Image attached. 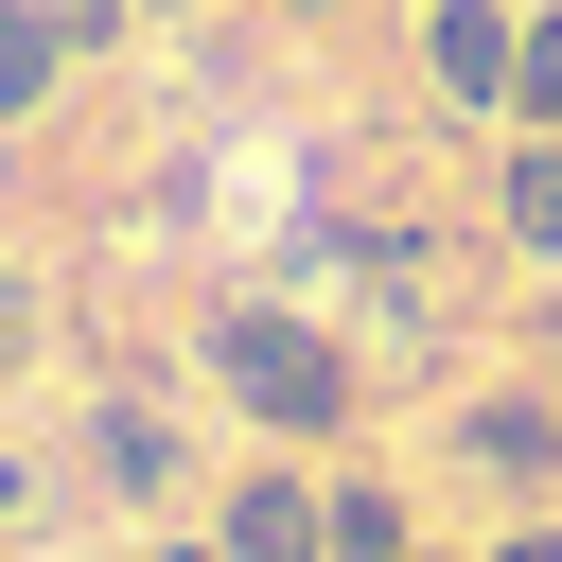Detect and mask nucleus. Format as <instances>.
<instances>
[{
    "label": "nucleus",
    "mask_w": 562,
    "mask_h": 562,
    "mask_svg": "<svg viewBox=\"0 0 562 562\" xmlns=\"http://www.w3.org/2000/svg\"><path fill=\"white\" fill-rule=\"evenodd\" d=\"M457 457H474V474H509V492H527V474H544V457H562V404H527V386H509V404H474V422H457Z\"/></svg>",
    "instance_id": "obj_5"
},
{
    "label": "nucleus",
    "mask_w": 562,
    "mask_h": 562,
    "mask_svg": "<svg viewBox=\"0 0 562 562\" xmlns=\"http://www.w3.org/2000/svg\"><path fill=\"white\" fill-rule=\"evenodd\" d=\"M211 386H228L263 439H334V422H351V351H334L316 316H281V299H228V316H211Z\"/></svg>",
    "instance_id": "obj_1"
},
{
    "label": "nucleus",
    "mask_w": 562,
    "mask_h": 562,
    "mask_svg": "<svg viewBox=\"0 0 562 562\" xmlns=\"http://www.w3.org/2000/svg\"><path fill=\"white\" fill-rule=\"evenodd\" d=\"M281 18H334V0H281Z\"/></svg>",
    "instance_id": "obj_12"
},
{
    "label": "nucleus",
    "mask_w": 562,
    "mask_h": 562,
    "mask_svg": "<svg viewBox=\"0 0 562 562\" xmlns=\"http://www.w3.org/2000/svg\"><path fill=\"white\" fill-rule=\"evenodd\" d=\"M492 228H509L527 263H562V140H527V158L492 176Z\"/></svg>",
    "instance_id": "obj_6"
},
{
    "label": "nucleus",
    "mask_w": 562,
    "mask_h": 562,
    "mask_svg": "<svg viewBox=\"0 0 562 562\" xmlns=\"http://www.w3.org/2000/svg\"><path fill=\"white\" fill-rule=\"evenodd\" d=\"M492 562H562V527H509V544H492Z\"/></svg>",
    "instance_id": "obj_10"
},
{
    "label": "nucleus",
    "mask_w": 562,
    "mask_h": 562,
    "mask_svg": "<svg viewBox=\"0 0 562 562\" xmlns=\"http://www.w3.org/2000/svg\"><path fill=\"white\" fill-rule=\"evenodd\" d=\"M228 562H334V492L246 474V492H228Z\"/></svg>",
    "instance_id": "obj_3"
},
{
    "label": "nucleus",
    "mask_w": 562,
    "mask_h": 562,
    "mask_svg": "<svg viewBox=\"0 0 562 562\" xmlns=\"http://www.w3.org/2000/svg\"><path fill=\"white\" fill-rule=\"evenodd\" d=\"M509 105H544V140H562V18H527V70H509Z\"/></svg>",
    "instance_id": "obj_9"
},
{
    "label": "nucleus",
    "mask_w": 562,
    "mask_h": 562,
    "mask_svg": "<svg viewBox=\"0 0 562 562\" xmlns=\"http://www.w3.org/2000/svg\"><path fill=\"white\" fill-rule=\"evenodd\" d=\"M105 474L158 492V474H176V422H158V404H105Z\"/></svg>",
    "instance_id": "obj_7"
},
{
    "label": "nucleus",
    "mask_w": 562,
    "mask_h": 562,
    "mask_svg": "<svg viewBox=\"0 0 562 562\" xmlns=\"http://www.w3.org/2000/svg\"><path fill=\"white\" fill-rule=\"evenodd\" d=\"M158 562H228V544H158Z\"/></svg>",
    "instance_id": "obj_11"
},
{
    "label": "nucleus",
    "mask_w": 562,
    "mask_h": 562,
    "mask_svg": "<svg viewBox=\"0 0 562 562\" xmlns=\"http://www.w3.org/2000/svg\"><path fill=\"white\" fill-rule=\"evenodd\" d=\"M70 53H88V35H70V0H0V123H18V105H53V88H70Z\"/></svg>",
    "instance_id": "obj_4"
},
{
    "label": "nucleus",
    "mask_w": 562,
    "mask_h": 562,
    "mask_svg": "<svg viewBox=\"0 0 562 562\" xmlns=\"http://www.w3.org/2000/svg\"><path fill=\"white\" fill-rule=\"evenodd\" d=\"M334 562H404V509L386 492H334Z\"/></svg>",
    "instance_id": "obj_8"
},
{
    "label": "nucleus",
    "mask_w": 562,
    "mask_h": 562,
    "mask_svg": "<svg viewBox=\"0 0 562 562\" xmlns=\"http://www.w3.org/2000/svg\"><path fill=\"white\" fill-rule=\"evenodd\" d=\"M422 70H439L457 105H509V70H527V18H492V0H439V18H422Z\"/></svg>",
    "instance_id": "obj_2"
}]
</instances>
